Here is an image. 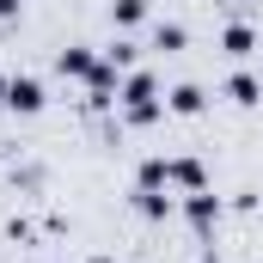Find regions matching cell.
Wrapping results in <instances>:
<instances>
[{
    "label": "cell",
    "instance_id": "cell-1",
    "mask_svg": "<svg viewBox=\"0 0 263 263\" xmlns=\"http://www.w3.org/2000/svg\"><path fill=\"white\" fill-rule=\"evenodd\" d=\"M12 104H18V110H37L43 98H37V86H31V80H12Z\"/></svg>",
    "mask_w": 263,
    "mask_h": 263
}]
</instances>
